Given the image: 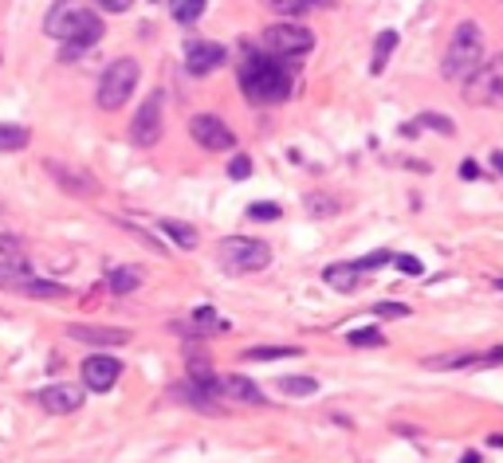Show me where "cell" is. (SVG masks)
Segmentation results:
<instances>
[{
    "mask_svg": "<svg viewBox=\"0 0 503 463\" xmlns=\"http://www.w3.org/2000/svg\"><path fill=\"white\" fill-rule=\"evenodd\" d=\"M217 260L224 272H232V275H252V272H264V267L272 263V247L264 240L229 236V240H220V247H217Z\"/></svg>",
    "mask_w": 503,
    "mask_h": 463,
    "instance_id": "5b68a950",
    "label": "cell"
},
{
    "mask_svg": "<svg viewBox=\"0 0 503 463\" xmlns=\"http://www.w3.org/2000/svg\"><path fill=\"white\" fill-rule=\"evenodd\" d=\"M94 4H99L103 13H126V8H130L134 0H94Z\"/></svg>",
    "mask_w": 503,
    "mask_h": 463,
    "instance_id": "8d00e7d4",
    "label": "cell"
},
{
    "mask_svg": "<svg viewBox=\"0 0 503 463\" xmlns=\"http://www.w3.org/2000/svg\"><path fill=\"white\" fill-rule=\"evenodd\" d=\"M393 48H398V31H382L378 44H373V63H370V71H373V75H382V71H385V63H390Z\"/></svg>",
    "mask_w": 503,
    "mask_h": 463,
    "instance_id": "603a6c76",
    "label": "cell"
},
{
    "mask_svg": "<svg viewBox=\"0 0 503 463\" xmlns=\"http://www.w3.org/2000/svg\"><path fill=\"white\" fill-rule=\"evenodd\" d=\"M413 126H433V130H441V134H453V122H448L445 114H421Z\"/></svg>",
    "mask_w": 503,
    "mask_h": 463,
    "instance_id": "1f68e13d",
    "label": "cell"
},
{
    "mask_svg": "<svg viewBox=\"0 0 503 463\" xmlns=\"http://www.w3.org/2000/svg\"><path fill=\"white\" fill-rule=\"evenodd\" d=\"M373 315H382V318H405V315H409V307H405V303H378V307H373Z\"/></svg>",
    "mask_w": 503,
    "mask_h": 463,
    "instance_id": "e575fe53",
    "label": "cell"
},
{
    "mask_svg": "<svg viewBox=\"0 0 503 463\" xmlns=\"http://www.w3.org/2000/svg\"><path fill=\"white\" fill-rule=\"evenodd\" d=\"M189 134H193V142L201 149H209V154H220V149L237 146V134H232L229 126H224V118H217V114H197L189 122Z\"/></svg>",
    "mask_w": 503,
    "mask_h": 463,
    "instance_id": "ba28073f",
    "label": "cell"
},
{
    "mask_svg": "<svg viewBox=\"0 0 503 463\" xmlns=\"http://www.w3.org/2000/svg\"><path fill=\"white\" fill-rule=\"evenodd\" d=\"M157 138H162V94H149V99L138 106V114H134V122H130V142L134 146H154Z\"/></svg>",
    "mask_w": 503,
    "mask_h": 463,
    "instance_id": "9c48e42d",
    "label": "cell"
},
{
    "mask_svg": "<svg viewBox=\"0 0 503 463\" xmlns=\"http://www.w3.org/2000/svg\"><path fill=\"white\" fill-rule=\"evenodd\" d=\"M48 174L56 177L67 192H75V197H91V192H99V185H94L87 174H79V169H71V165H59V161H48Z\"/></svg>",
    "mask_w": 503,
    "mask_h": 463,
    "instance_id": "e0dca14e",
    "label": "cell"
},
{
    "mask_svg": "<svg viewBox=\"0 0 503 463\" xmlns=\"http://www.w3.org/2000/svg\"><path fill=\"white\" fill-rule=\"evenodd\" d=\"M393 260V252H373V255H366V260H358V267L362 272H378V267H385Z\"/></svg>",
    "mask_w": 503,
    "mask_h": 463,
    "instance_id": "836d02e7",
    "label": "cell"
},
{
    "mask_svg": "<svg viewBox=\"0 0 503 463\" xmlns=\"http://www.w3.org/2000/svg\"><path fill=\"white\" fill-rule=\"evenodd\" d=\"M138 79H142L138 59H114L111 67L103 71L99 91H94V102H99L103 111H122L126 99L138 91Z\"/></svg>",
    "mask_w": 503,
    "mask_h": 463,
    "instance_id": "277c9868",
    "label": "cell"
},
{
    "mask_svg": "<svg viewBox=\"0 0 503 463\" xmlns=\"http://www.w3.org/2000/svg\"><path fill=\"white\" fill-rule=\"evenodd\" d=\"M393 263H398L405 275H421V260H413V255H393Z\"/></svg>",
    "mask_w": 503,
    "mask_h": 463,
    "instance_id": "d590c367",
    "label": "cell"
},
{
    "mask_svg": "<svg viewBox=\"0 0 503 463\" xmlns=\"http://www.w3.org/2000/svg\"><path fill=\"white\" fill-rule=\"evenodd\" d=\"M119 377H122V361L111 358V353H94V358L83 361V381H87V389H94V393L114 389Z\"/></svg>",
    "mask_w": 503,
    "mask_h": 463,
    "instance_id": "30bf717a",
    "label": "cell"
},
{
    "mask_svg": "<svg viewBox=\"0 0 503 463\" xmlns=\"http://www.w3.org/2000/svg\"><path fill=\"white\" fill-rule=\"evenodd\" d=\"M217 396L220 401H244V405H264V393L252 377L240 373H217Z\"/></svg>",
    "mask_w": 503,
    "mask_h": 463,
    "instance_id": "7c38bea8",
    "label": "cell"
},
{
    "mask_svg": "<svg viewBox=\"0 0 503 463\" xmlns=\"http://www.w3.org/2000/svg\"><path fill=\"white\" fill-rule=\"evenodd\" d=\"M67 338L75 342H87V346H126L130 342V330H119V326H67Z\"/></svg>",
    "mask_w": 503,
    "mask_h": 463,
    "instance_id": "9a60e30c",
    "label": "cell"
},
{
    "mask_svg": "<svg viewBox=\"0 0 503 463\" xmlns=\"http://www.w3.org/2000/svg\"><path fill=\"white\" fill-rule=\"evenodd\" d=\"M264 44H267V56H280V59H292V56H307L315 48V31L303 28V24H272L264 31Z\"/></svg>",
    "mask_w": 503,
    "mask_h": 463,
    "instance_id": "52a82bcc",
    "label": "cell"
},
{
    "mask_svg": "<svg viewBox=\"0 0 503 463\" xmlns=\"http://www.w3.org/2000/svg\"><path fill=\"white\" fill-rule=\"evenodd\" d=\"M24 146H28L24 126H13V122L0 126V154H16V149H24Z\"/></svg>",
    "mask_w": 503,
    "mask_h": 463,
    "instance_id": "d4e9b609",
    "label": "cell"
},
{
    "mask_svg": "<svg viewBox=\"0 0 503 463\" xmlns=\"http://www.w3.org/2000/svg\"><path fill=\"white\" fill-rule=\"evenodd\" d=\"M44 31L63 44V51H59V63H63V59H75L83 51H91L103 40L106 28L94 16V8L83 4V0H56L44 16Z\"/></svg>",
    "mask_w": 503,
    "mask_h": 463,
    "instance_id": "6da1fadb",
    "label": "cell"
},
{
    "mask_svg": "<svg viewBox=\"0 0 503 463\" xmlns=\"http://www.w3.org/2000/svg\"><path fill=\"white\" fill-rule=\"evenodd\" d=\"M299 346H264V350H244V361H280V358H295Z\"/></svg>",
    "mask_w": 503,
    "mask_h": 463,
    "instance_id": "484cf974",
    "label": "cell"
},
{
    "mask_svg": "<svg viewBox=\"0 0 503 463\" xmlns=\"http://www.w3.org/2000/svg\"><path fill=\"white\" fill-rule=\"evenodd\" d=\"M267 4L283 16H303V13H311L315 4H323V0H267Z\"/></svg>",
    "mask_w": 503,
    "mask_h": 463,
    "instance_id": "4316f807",
    "label": "cell"
},
{
    "mask_svg": "<svg viewBox=\"0 0 503 463\" xmlns=\"http://www.w3.org/2000/svg\"><path fill=\"white\" fill-rule=\"evenodd\" d=\"M177 401H185L189 408H197V413H220V396L217 389H209V385H197V381H185L174 389Z\"/></svg>",
    "mask_w": 503,
    "mask_h": 463,
    "instance_id": "2e32d148",
    "label": "cell"
},
{
    "mask_svg": "<svg viewBox=\"0 0 503 463\" xmlns=\"http://www.w3.org/2000/svg\"><path fill=\"white\" fill-rule=\"evenodd\" d=\"M209 0H169V13H174L177 24H197L201 13H205Z\"/></svg>",
    "mask_w": 503,
    "mask_h": 463,
    "instance_id": "7402d4cb",
    "label": "cell"
},
{
    "mask_svg": "<svg viewBox=\"0 0 503 463\" xmlns=\"http://www.w3.org/2000/svg\"><path fill=\"white\" fill-rule=\"evenodd\" d=\"M319 389L315 377H303V373H292V377H280V393L283 396H311Z\"/></svg>",
    "mask_w": 503,
    "mask_h": 463,
    "instance_id": "cb8c5ba5",
    "label": "cell"
},
{
    "mask_svg": "<svg viewBox=\"0 0 503 463\" xmlns=\"http://www.w3.org/2000/svg\"><path fill=\"white\" fill-rule=\"evenodd\" d=\"M13 290H20V295H31V298H59V295H63V283H51V279L24 275Z\"/></svg>",
    "mask_w": 503,
    "mask_h": 463,
    "instance_id": "44dd1931",
    "label": "cell"
},
{
    "mask_svg": "<svg viewBox=\"0 0 503 463\" xmlns=\"http://www.w3.org/2000/svg\"><path fill=\"white\" fill-rule=\"evenodd\" d=\"M177 330H185L189 338H205V334L229 330V322H224L212 307H201V310H193V315H189V322H177Z\"/></svg>",
    "mask_w": 503,
    "mask_h": 463,
    "instance_id": "ac0fdd59",
    "label": "cell"
},
{
    "mask_svg": "<svg viewBox=\"0 0 503 463\" xmlns=\"http://www.w3.org/2000/svg\"><path fill=\"white\" fill-rule=\"evenodd\" d=\"M468 106H503V51L480 63V71L464 83Z\"/></svg>",
    "mask_w": 503,
    "mask_h": 463,
    "instance_id": "8992f818",
    "label": "cell"
},
{
    "mask_svg": "<svg viewBox=\"0 0 503 463\" xmlns=\"http://www.w3.org/2000/svg\"><path fill=\"white\" fill-rule=\"evenodd\" d=\"M229 177H232V181L252 177V157H244V154H240V157H232V161H229Z\"/></svg>",
    "mask_w": 503,
    "mask_h": 463,
    "instance_id": "4dcf8cb0",
    "label": "cell"
},
{
    "mask_svg": "<svg viewBox=\"0 0 503 463\" xmlns=\"http://www.w3.org/2000/svg\"><path fill=\"white\" fill-rule=\"evenodd\" d=\"M491 165H496L499 177H503V149H496V154H491Z\"/></svg>",
    "mask_w": 503,
    "mask_h": 463,
    "instance_id": "f35d334b",
    "label": "cell"
},
{
    "mask_svg": "<svg viewBox=\"0 0 503 463\" xmlns=\"http://www.w3.org/2000/svg\"><path fill=\"white\" fill-rule=\"evenodd\" d=\"M496 287H499V290H503V279H499V283H496Z\"/></svg>",
    "mask_w": 503,
    "mask_h": 463,
    "instance_id": "7bdbcfd3",
    "label": "cell"
},
{
    "mask_svg": "<svg viewBox=\"0 0 503 463\" xmlns=\"http://www.w3.org/2000/svg\"><path fill=\"white\" fill-rule=\"evenodd\" d=\"M460 177H464V181L480 177V165H476V161H464V165H460Z\"/></svg>",
    "mask_w": 503,
    "mask_h": 463,
    "instance_id": "74e56055",
    "label": "cell"
},
{
    "mask_svg": "<svg viewBox=\"0 0 503 463\" xmlns=\"http://www.w3.org/2000/svg\"><path fill=\"white\" fill-rule=\"evenodd\" d=\"M0 240H8V220H4V209H0Z\"/></svg>",
    "mask_w": 503,
    "mask_h": 463,
    "instance_id": "ab89813d",
    "label": "cell"
},
{
    "mask_svg": "<svg viewBox=\"0 0 503 463\" xmlns=\"http://www.w3.org/2000/svg\"><path fill=\"white\" fill-rule=\"evenodd\" d=\"M106 283H111L114 295H134V290L146 283V272L142 267H134V263L130 267H114V272L106 275Z\"/></svg>",
    "mask_w": 503,
    "mask_h": 463,
    "instance_id": "ffe728a7",
    "label": "cell"
},
{
    "mask_svg": "<svg viewBox=\"0 0 503 463\" xmlns=\"http://www.w3.org/2000/svg\"><path fill=\"white\" fill-rule=\"evenodd\" d=\"M224 63V48L212 44V40H189L185 44V67L189 75H209Z\"/></svg>",
    "mask_w": 503,
    "mask_h": 463,
    "instance_id": "4fadbf2b",
    "label": "cell"
},
{
    "mask_svg": "<svg viewBox=\"0 0 503 463\" xmlns=\"http://www.w3.org/2000/svg\"><path fill=\"white\" fill-rule=\"evenodd\" d=\"M362 275H366V272H362L358 263H330L327 272H323V279H327V283L335 287V290H342V295H350V290H358V287H362Z\"/></svg>",
    "mask_w": 503,
    "mask_h": 463,
    "instance_id": "d6986e66",
    "label": "cell"
},
{
    "mask_svg": "<svg viewBox=\"0 0 503 463\" xmlns=\"http://www.w3.org/2000/svg\"><path fill=\"white\" fill-rule=\"evenodd\" d=\"M248 217L252 220H280V204H267V200L248 204Z\"/></svg>",
    "mask_w": 503,
    "mask_h": 463,
    "instance_id": "f546056e",
    "label": "cell"
},
{
    "mask_svg": "<svg viewBox=\"0 0 503 463\" xmlns=\"http://www.w3.org/2000/svg\"><path fill=\"white\" fill-rule=\"evenodd\" d=\"M488 444H496V448H503V432H499V436H488Z\"/></svg>",
    "mask_w": 503,
    "mask_h": 463,
    "instance_id": "b9f144b4",
    "label": "cell"
},
{
    "mask_svg": "<svg viewBox=\"0 0 503 463\" xmlns=\"http://www.w3.org/2000/svg\"><path fill=\"white\" fill-rule=\"evenodd\" d=\"M307 212H315V217H330V212H338V204L323 200V197H307Z\"/></svg>",
    "mask_w": 503,
    "mask_h": 463,
    "instance_id": "d6a6232c",
    "label": "cell"
},
{
    "mask_svg": "<svg viewBox=\"0 0 503 463\" xmlns=\"http://www.w3.org/2000/svg\"><path fill=\"white\" fill-rule=\"evenodd\" d=\"M40 408L44 413H51V416H67V413H75V408L83 405V389L79 385H48V389H40Z\"/></svg>",
    "mask_w": 503,
    "mask_h": 463,
    "instance_id": "8fae6325",
    "label": "cell"
},
{
    "mask_svg": "<svg viewBox=\"0 0 503 463\" xmlns=\"http://www.w3.org/2000/svg\"><path fill=\"white\" fill-rule=\"evenodd\" d=\"M480 63H484V31H480V24H472V20H464V24H456L453 40H448V48H445L441 75L448 83H468L480 71Z\"/></svg>",
    "mask_w": 503,
    "mask_h": 463,
    "instance_id": "3957f363",
    "label": "cell"
},
{
    "mask_svg": "<svg viewBox=\"0 0 503 463\" xmlns=\"http://www.w3.org/2000/svg\"><path fill=\"white\" fill-rule=\"evenodd\" d=\"M429 370H484V365H503V346L488 353H445V358H429Z\"/></svg>",
    "mask_w": 503,
    "mask_h": 463,
    "instance_id": "5bb4252c",
    "label": "cell"
},
{
    "mask_svg": "<svg viewBox=\"0 0 503 463\" xmlns=\"http://www.w3.org/2000/svg\"><path fill=\"white\" fill-rule=\"evenodd\" d=\"M162 228L174 236V240L181 244V247H197V232L193 228H185V224H177V220H162Z\"/></svg>",
    "mask_w": 503,
    "mask_h": 463,
    "instance_id": "f1b7e54d",
    "label": "cell"
},
{
    "mask_svg": "<svg viewBox=\"0 0 503 463\" xmlns=\"http://www.w3.org/2000/svg\"><path fill=\"white\" fill-rule=\"evenodd\" d=\"M382 330L378 326H362V330H355L350 334V346H358V350H373V346H382Z\"/></svg>",
    "mask_w": 503,
    "mask_h": 463,
    "instance_id": "83f0119b",
    "label": "cell"
},
{
    "mask_svg": "<svg viewBox=\"0 0 503 463\" xmlns=\"http://www.w3.org/2000/svg\"><path fill=\"white\" fill-rule=\"evenodd\" d=\"M240 87L248 102H283L292 94V71L280 56H248L240 63Z\"/></svg>",
    "mask_w": 503,
    "mask_h": 463,
    "instance_id": "7a4b0ae2",
    "label": "cell"
},
{
    "mask_svg": "<svg viewBox=\"0 0 503 463\" xmlns=\"http://www.w3.org/2000/svg\"><path fill=\"white\" fill-rule=\"evenodd\" d=\"M460 463H480V456H476V451H468V456L460 459Z\"/></svg>",
    "mask_w": 503,
    "mask_h": 463,
    "instance_id": "60d3db41",
    "label": "cell"
}]
</instances>
